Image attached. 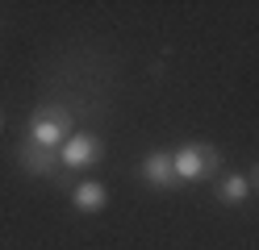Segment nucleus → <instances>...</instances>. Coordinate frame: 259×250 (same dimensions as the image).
Wrapping results in <instances>:
<instances>
[{"mask_svg": "<svg viewBox=\"0 0 259 250\" xmlns=\"http://www.w3.org/2000/svg\"><path fill=\"white\" fill-rule=\"evenodd\" d=\"M71 205H75V213H101L105 205H109V192H105V183H96V179H84V183H75L71 188Z\"/></svg>", "mask_w": 259, "mask_h": 250, "instance_id": "obj_7", "label": "nucleus"}, {"mask_svg": "<svg viewBox=\"0 0 259 250\" xmlns=\"http://www.w3.org/2000/svg\"><path fill=\"white\" fill-rule=\"evenodd\" d=\"M59 159H63V171H88V167H96L105 159V142L92 138V133H71L63 142Z\"/></svg>", "mask_w": 259, "mask_h": 250, "instance_id": "obj_3", "label": "nucleus"}, {"mask_svg": "<svg viewBox=\"0 0 259 250\" xmlns=\"http://www.w3.org/2000/svg\"><path fill=\"white\" fill-rule=\"evenodd\" d=\"M251 175H255V188H259V163H255V171H251Z\"/></svg>", "mask_w": 259, "mask_h": 250, "instance_id": "obj_8", "label": "nucleus"}, {"mask_svg": "<svg viewBox=\"0 0 259 250\" xmlns=\"http://www.w3.org/2000/svg\"><path fill=\"white\" fill-rule=\"evenodd\" d=\"M0 125H5V117H0Z\"/></svg>", "mask_w": 259, "mask_h": 250, "instance_id": "obj_9", "label": "nucleus"}, {"mask_svg": "<svg viewBox=\"0 0 259 250\" xmlns=\"http://www.w3.org/2000/svg\"><path fill=\"white\" fill-rule=\"evenodd\" d=\"M171 167L180 183H201L222 175V150L213 142H184L180 150H171Z\"/></svg>", "mask_w": 259, "mask_h": 250, "instance_id": "obj_1", "label": "nucleus"}, {"mask_svg": "<svg viewBox=\"0 0 259 250\" xmlns=\"http://www.w3.org/2000/svg\"><path fill=\"white\" fill-rule=\"evenodd\" d=\"M17 163L25 167V175H38V179H67V175H59V171H63L59 150H46V146H34V142H21V146H17Z\"/></svg>", "mask_w": 259, "mask_h": 250, "instance_id": "obj_4", "label": "nucleus"}, {"mask_svg": "<svg viewBox=\"0 0 259 250\" xmlns=\"http://www.w3.org/2000/svg\"><path fill=\"white\" fill-rule=\"evenodd\" d=\"M71 113L63 109V105H42L34 117H29V125H25V142H34V146H46V150H59V142H67L71 138Z\"/></svg>", "mask_w": 259, "mask_h": 250, "instance_id": "obj_2", "label": "nucleus"}, {"mask_svg": "<svg viewBox=\"0 0 259 250\" xmlns=\"http://www.w3.org/2000/svg\"><path fill=\"white\" fill-rule=\"evenodd\" d=\"M138 175L147 188L155 192H171V188H180V179H176V167H171V150H151L147 159L138 163Z\"/></svg>", "mask_w": 259, "mask_h": 250, "instance_id": "obj_5", "label": "nucleus"}, {"mask_svg": "<svg viewBox=\"0 0 259 250\" xmlns=\"http://www.w3.org/2000/svg\"><path fill=\"white\" fill-rule=\"evenodd\" d=\"M213 196L222 200V205H247V196H251V179L247 175H238V171H222L213 179Z\"/></svg>", "mask_w": 259, "mask_h": 250, "instance_id": "obj_6", "label": "nucleus"}]
</instances>
